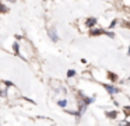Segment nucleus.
<instances>
[{"label": "nucleus", "mask_w": 130, "mask_h": 126, "mask_svg": "<svg viewBox=\"0 0 130 126\" xmlns=\"http://www.w3.org/2000/svg\"><path fill=\"white\" fill-rule=\"evenodd\" d=\"M104 88L106 90V91L109 92L110 95H113V94H118V92L120 91L119 88H116L115 86H110V84H104Z\"/></svg>", "instance_id": "obj_1"}, {"label": "nucleus", "mask_w": 130, "mask_h": 126, "mask_svg": "<svg viewBox=\"0 0 130 126\" xmlns=\"http://www.w3.org/2000/svg\"><path fill=\"white\" fill-rule=\"evenodd\" d=\"M90 35L91 36H98V35H105V30H99V28H92L90 31Z\"/></svg>", "instance_id": "obj_2"}, {"label": "nucleus", "mask_w": 130, "mask_h": 126, "mask_svg": "<svg viewBox=\"0 0 130 126\" xmlns=\"http://www.w3.org/2000/svg\"><path fill=\"white\" fill-rule=\"evenodd\" d=\"M95 24H96V18H95V17H90V18L85 21V25H87L88 28H91V30H92V27H95Z\"/></svg>", "instance_id": "obj_3"}, {"label": "nucleus", "mask_w": 130, "mask_h": 126, "mask_svg": "<svg viewBox=\"0 0 130 126\" xmlns=\"http://www.w3.org/2000/svg\"><path fill=\"white\" fill-rule=\"evenodd\" d=\"M48 35H49V38H51L53 42H57V41H59V36H57V34H56V31H55V30H51V31L48 32Z\"/></svg>", "instance_id": "obj_4"}, {"label": "nucleus", "mask_w": 130, "mask_h": 126, "mask_svg": "<svg viewBox=\"0 0 130 126\" xmlns=\"http://www.w3.org/2000/svg\"><path fill=\"white\" fill-rule=\"evenodd\" d=\"M105 115H106V118H109V119H116V118H118V111L105 112Z\"/></svg>", "instance_id": "obj_5"}, {"label": "nucleus", "mask_w": 130, "mask_h": 126, "mask_svg": "<svg viewBox=\"0 0 130 126\" xmlns=\"http://www.w3.org/2000/svg\"><path fill=\"white\" fill-rule=\"evenodd\" d=\"M83 101H84V105L87 106V105H90V104L94 102V98H91V97H83Z\"/></svg>", "instance_id": "obj_6"}, {"label": "nucleus", "mask_w": 130, "mask_h": 126, "mask_svg": "<svg viewBox=\"0 0 130 126\" xmlns=\"http://www.w3.org/2000/svg\"><path fill=\"white\" fill-rule=\"evenodd\" d=\"M108 76H109L110 81H116V80H118V76L113 74V73H110V72H108Z\"/></svg>", "instance_id": "obj_7"}, {"label": "nucleus", "mask_w": 130, "mask_h": 126, "mask_svg": "<svg viewBox=\"0 0 130 126\" xmlns=\"http://www.w3.org/2000/svg\"><path fill=\"white\" fill-rule=\"evenodd\" d=\"M57 105H59V106H63V108H64V106L67 105V101H66V100H60L59 102H57Z\"/></svg>", "instance_id": "obj_8"}, {"label": "nucleus", "mask_w": 130, "mask_h": 126, "mask_svg": "<svg viewBox=\"0 0 130 126\" xmlns=\"http://www.w3.org/2000/svg\"><path fill=\"white\" fill-rule=\"evenodd\" d=\"M13 49H14V53H15V55H20V52H18V44H17V42L13 45Z\"/></svg>", "instance_id": "obj_9"}, {"label": "nucleus", "mask_w": 130, "mask_h": 126, "mask_svg": "<svg viewBox=\"0 0 130 126\" xmlns=\"http://www.w3.org/2000/svg\"><path fill=\"white\" fill-rule=\"evenodd\" d=\"M76 76V70H69L67 72V77H74Z\"/></svg>", "instance_id": "obj_10"}, {"label": "nucleus", "mask_w": 130, "mask_h": 126, "mask_svg": "<svg viewBox=\"0 0 130 126\" xmlns=\"http://www.w3.org/2000/svg\"><path fill=\"white\" fill-rule=\"evenodd\" d=\"M7 10H9V8H7L6 6L3 4V3H0V11H3V13H6Z\"/></svg>", "instance_id": "obj_11"}, {"label": "nucleus", "mask_w": 130, "mask_h": 126, "mask_svg": "<svg viewBox=\"0 0 130 126\" xmlns=\"http://www.w3.org/2000/svg\"><path fill=\"white\" fill-rule=\"evenodd\" d=\"M105 35H108L109 38H115V34H113L112 31H105Z\"/></svg>", "instance_id": "obj_12"}, {"label": "nucleus", "mask_w": 130, "mask_h": 126, "mask_svg": "<svg viewBox=\"0 0 130 126\" xmlns=\"http://www.w3.org/2000/svg\"><path fill=\"white\" fill-rule=\"evenodd\" d=\"M123 111H124V114H126V115H129L130 114V106H124Z\"/></svg>", "instance_id": "obj_13"}, {"label": "nucleus", "mask_w": 130, "mask_h": 126, "mask_svg": "<svg viewBox=\"0 0 130 126\" xmlns=\"http://www.w3.org/2000/svg\"><path fill=\"white\" fill-rule=\"evenodd\" d=\"M116 22H118V20H113V21H112V22H110V25H109V28H113V27H115V25H116Z\"/></svg>", "instance_id": "obj_14"}, {"label": "nucleus", "mask_w": 130, "mask_h": 126, "mask_svg": "<svg viewBox=\"0 0 130 126\" xmlns=\"http://www.w3.org/2000/svg\"><path fill=\"white\" fill-rule=\"evenodd\" d=\"M124 126H130V122H126V123H124Z\"/></svg>", "instance_id": "obj_15"}, {"label": "nucleus", "mask_w": 130, "mask_h": 126, "mask_svg": "<svg viewBox=\"0 0 130 126\" xmlns=\"http://www.w3.org/2000/svg\"><path fill=\"white\" fill-rule=\"evenodd\" d=\"M127 53H129V55H130V46H129V50H127Z\"/></svg>", "instance_id": "obj_16"}, {"label": "nucleus", "mask_w": 130, "mask_h": 126, "mask_svg": "<svg viewBox=\"0 0 130 126\" xmlns=\"http://www.w3.org/2000/svg\"><path fill=\"white\" fill-rule=\"evenodd\" d=\"M129 100H130V98H129Z\"/></svg>", "instance_id": "obj_17"}, {"label": "nucleus", "mask_w": 130, "mask_h": 126, "mask_svg": "<svg viewBox=\"0 0 130 126\" xmlns=\"http://www.w3.org/2000/svg\"><path fill=\"white\" fill-rule=\"evenodd\" d=\"M129 78H130V77H129Z\"/></svg>", "instance_id": "obj_18"}]
</instances>
